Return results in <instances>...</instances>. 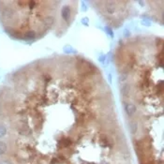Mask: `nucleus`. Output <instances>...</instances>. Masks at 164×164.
<instances>
[{"mask_svg":"<svg viewBox=\"0 0 164 164\" xmlns=\"http://www.w3.org/2000/svg\"><path fill=\"white\" fill-rule=\"evenodd\" d=\"M61 16H62V19L66 23H68L70 21V18H71V8H70V7L68 5H65L61 8Z\"/></svg>","mask_w":164,"mask_h":164,"instance_id":"1","label":"nucleus"},{"mask_svg":"<svg viewBox=\"0 0 164 164\" xmlns=\"http://www.w3.org/2000/svg\"><path fill=\"white\" fill-rule=\"evenodd\" d=\"M124 109H125V112H126V113H127V115H128V117H132V116L135 114L136 111H137V107H136V105L133 104V103L126 102V103L124 104Z\"/></svg>","mask_w":164,"mask_h":164,"instance_id":"2","label":"nucleus"},{"mask_svg":"<svg viewBox=\"0 0 164 164\" xmlns=\"http://www.w3.org/2000/svg\"><path fill=\"white\" fill-rule=\"evenodd\" d=\"M104 8H105V11H106L108 14H110V15L115 13V11H116L115 2H112V1H107V2H105Z\"/></svg>","mask_w":164,"mask_h":164,"instance_id":"3","label":"nucleus"},{"mask_svg":"<svg viewBox=\"0 0 164 164\" xmlns=\"http://www.w3.org/2000/svg\"><path fill=\"white\" fill-rule=\"evenodd\" d=\"M36 36L37 34L34 30H28L25 34H23V40L26 41H32L36 39Z\"/></svg>","mask_w":164,"mask_h":164,"instance_id":"4","label":"nucleus"},{"mask_svg":"<svg viewBox=\"0 0 164 164\" xmlns=\"http://www.w3.org/2000/svg\"><path fill=\"white\" fill-rule=\"evenodd\" d=\"M42 24H43V27L44 28H51L53 26V25L55 24V17L53 16H47L43 21H42Z\"/></svg>","mask_w":164,"mask_h":164,"instance_id":"5","label":"nucleus"},{"mask_svg":"<svg viewBox=\"0 0 164 164\" xmlns=\"http://www.w3.org/2000/svg\"><path fill=\"white\" fill-rule=\"evenodd\" d=\"M2 15L6 19H11L14 15V11L9 7H7L2 10Z\"/></svg>","mask_w":164,"mask_h":164,"instance_id":"6","label":"nucleus"},{"mask_svg":"<svg viewBox=\"0 0 164 164\" xmlns=\"http://www.w3.org/2000/svg\"><path fill=\"white\" fill-rule=\"evenodd\" d=\"M63 52L65 54H68V55H76L77 54V50L75 48H73L70 44H66L63 47Z\"/></svg>","mask_w":164,"mask_h":164,"instance_id":"7","label":"nucleus"},{"mask_svg":"<svg viewBox=\"0 0 164 164\" xmlns=\"http://www.w3.org/2000/svg\"><path fill=\"white\" fill-rule=\"evenodd\" d=\"M129 92H130V85H128V84H125L121 87V94H122V96L125 97V98H127V97H128Z\"/></svg>","mask_w":164,"mask_h":164,"instance_id":"8","label":"nucleus"},{"mask_svg":"<svg viewBox=\"0 0 164 164\" xmlns=\"http://www.w3.org/2000/svg\"><path fill=\"white\" fill-rule=\"evenodd\" d=\"M129 131L131 134H136L137 130H138V124L136 121H130L129 122Z\"/></svg>","mask_w":164,"mask_h":164,"instance_id":"9","label":"nucleus"},{"mask_svg":"<svg viewBox=\"0 0 164 164\" xmlns=\"http://www.w3.org/2000/svg\"><path fill=\"white\" fill-rule=\"evenodd\" d=\"M8 151V145L5 142L0 141V156H4Z\"/></svg>","mask_w":164,"mask_h":164,"instance_id":"10","label":"nucleus"},{"mask_svg":"<svg viewBox=\"0 0 164 164\" xmlns=\"http://www.w3.org/2000/svg\"><path fill=\"white\" fill-rule=\"evenodd\" d=\"M60 144H61V145H62L63 147H68V145H71V141H70L68 138H65V139H63V140L60 142Z\"/></svg>","mask_w":164,"mask_h":164,"instance_id":"11","label":"nucleus"},{"mask_svg":"<svg viewBox=\"0 0 164 164\" xmlns=\"http://www.w3.org/2000/svg\"><path fill=\"white\" fill-rule=\"evenodd\" d=\"M105 32H106V34L109 36L111 39H113L114 33H113V30H112L110 26H105Z\"/></svg>","mask_w":164,"mask_h":164,"instance_id":"12","label":"nucleus"},{"mask_svg":"<svg viewBox=\"0 0 164 164\" xmlns=\"http://www.w3.org/2000/svg\"><path fill=\"white\" fill-rule=\"evenodd\" d=\"M7 134V128L4 125H0V139Z\"/></svg>","mask_w":164,"mask_h":164,"instance_id":"13","label":"nucleus"},{"mask_svg":"<svg viewBox=\"0 0 164 164\" xmlns=\"http://www.w3.org/2000/svg\"><path fill=\"white\" fill-rule=\"evenodd\" d=\"M37 4H38V1H27V6L30 9H34L36 7H37Z\"/></svg>","mask_w":164,"mask_h":164,"instance_id":"14","label":"nucleus"},{"mask_svg":"<svg viewBox=\"0 0 164 164\" xmlns=\"http://www.w3.org/2000/svg\"><path fill=\"white\" fill-rule=\"evenodd\" d=\"M141 24L143 25H145V26H151V21H150V19H145L144 18L141 21Z\"/></svg>","mask_w":164,"mask_h":164,"instance_id":"15","label":"nucleus"},{"mask_svg":"<svg viewBox=\"0 0 164 164\" xmlns=\"http://www.w3.org/2000/svg\"><path fill=\"white\" fill-rule=\"evenodd\" d=\"M99 61L105 66V63H106V55L101 54V55L99 56Z\"/></svg>","mask_w":164,"mask_h":164,"instance_id":"16","label":"nucleus"},{"mask_svg":"<svg viewBox=\"0 0 164 164\" xmlns=\"http://www.w3.org/2000/svg\"><path fill=\"white\" fill-rule=\"evenodd\" d=\"M82 25H85V26H88L89 25V18L88 17H84L83 19H82Z\"/></svg>","mask_w":164,"mask_h":164,"instance_id":"17","label":"nucleus"},{"mask_svg":"<svg viewBox=\"0 0 164 164\" xmlns=\"http://www.w3.org/2000/svg\"><path fill=\"white\" fill-rule=\"evenodd\" d=\"M127 78H128V74L127 73H121V75L119 76V81L120 82H124V81L127 80Z\"/></svg>","mask_w":164,"mask_h":164,"instance_id":"18","label":"nucleus"},{"mask_svg":"<svg viewBox=\"0 0 164 164\" xmlns=\"http://www.w3.org/2000/svg\"><path fill=\"white\" fill-rule=\"evenodd\" d=\"M123 35L126 37V38H128L130 36V31L128 29V28H125L124 29V32H123Z\"/></svg>","mask_w":164,"mask_h":164,"instance_id":"19","label":"nucleus"},{"mask_svg":"<svg viewBox=\"0 0 164 164\" xmlns=\"http://www.w3.org/2000/svg\"><path fill=\"white\" fill-rule=\"evenodd\" d=\"M82 10L83 11H86L87 10V5H86V2H82Z\"/></svg>","mask_w":164,"mask_h":164,"instance_id":"20","label":"nucleus"},{"mask_svg":"<svg viewBox=\"0 0 164 164\" xmlns=\"http://www.w3.org/2000/svg\"><path fill=\"white\" fill-rule=\"evenodd\" d=\"M0 164H11V162L8 160H2L0 161Z\"/></svg>","mask_w":164,"mask_h":164,"instance_id":"21","label":"nucleus"},{"mask_svg":"<svg viewBox=\"0 0 164 164\" xmlns=\"http://www.w3.org/2000/svg\"><path fill=\"white\" fill-rule=\"evenodd\" d=\"M108 79H109V83H112V75H111V73H108Z\"/></svg>","mask_w":164,"mask_h":164,"instance_id":"22","label":"nucleus"},{"mask_svg":"<svg viewBox=\"0 0 164 164\" xmlns=\"http://www.w3.org/2000/svg\"><path fill=\"white\" fill-rule=\"evenodd\" d=\"M138 3H139L140 5H142V7H144V6H145V2H143V1H139Z\"/></svg>","mask_w":164,"mask_h":164,"instance_id":"23","label":"nucleus"}]
</instances>
